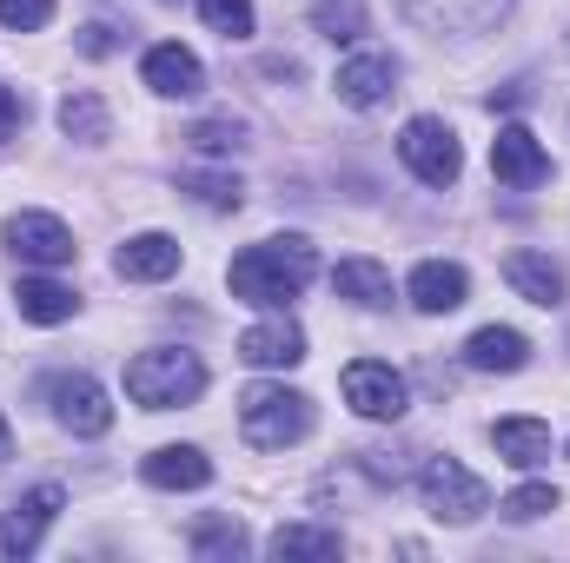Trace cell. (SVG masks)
<instances>
[{
  "instance_id": "6da1fadb",
  "label": "cell",
  "mask_w": 570,
  "mask_h": 563,
  "mask_svg": "<svg viewBox=\"0 0 570 563\" xmlns=\"http://www.w3.org/2000/svg\"><path fill=\"white\" fill-rule=\"evenodd\" d=\"M318 273V253H312V239L305 233H279V239H259V246H246L239 259H233V298H246V305H259V312H285L305 285Z\"/></svg>"
},
{
  "instance_id": "7a4b0ae2",
  "label": "cell",
  "mask_w": 570,
  "mask_h": 563,
  "mask_svg": "<svg viewBox=\"0 0 570 563\" xmlns=\"http://www.w3.org/2000/svg\"><path fill=\"white\" fill-rule=\"evenodd\" d=\"M206 392V365L199 352H179V345H153L127 365V398L146 412H173V405H193Z\"/></svg>"
},
{
  "instance_id": "3957f363",
  "label": "cell",
  "mask_w": 570,
  "mask_h": 563,
  "mask_svg": "<svg viewBox=\"0 0 570 563\" xmlns=\"http://www.w3.org/2000/svg\"><path fill=\"white\" fill-rule=\"evenodd\" d=\"M239 431L259 451H285V444H298L312 431V398L305 392H285V385H253L239 398Z\"/></svg>"
},
{
  "instance_id": "277c9868",
  "label": "cell",
  "mask_w": 570,
  "mask_h": 563,
  "mask_svg": "<svg viewBox=\"0 0 570 563\" xmlns=\"http://www.w3.org/2000/svg\"><path fill=\"white\" fill-rule=\"evenodd\" d=\"M419 491H425V511L438 524H478L491 511V491L458 457H431L425 471H419Z\"/></svg>"
},
{
  "instance_id": "5b68a950",
  "label": "cell",
  "mask_w": 570,
  "mask_h": 563,
  "mask_svg": "<svg viewBox=\"0 0 570 563\" xmlns=\"http://www.w3.org/2000/svg\"><path fill=\"white\" fill-rule=\"evenodd\" d=\"M399 159H405L425 186H458V172H464V146H458V134H451L444 120H431V113L405 120V134H399Z\"/></svg>"
},
{
  "instance_id": "8992f818",
  "label": "cell",
  "mask_w": 570,
  "mask_h": 563,
  "mask_svg": "<svg viewBox=\"0 0 570 563\" xmlns=\"http://www.w3.org/2000/svg\"><path fill=\"white\" fill-rule=\"evenodd\" d=\"M345 405H352L358 418H372V424H399L405 418V405H412L405 372H392L385 358H358V365H345Z\"/></svg>"
},
{
  "instance_id": "52a82bcc",
  "label": "cell",
  "mask_w": 570,
  "mask_h": 563,
  "mask_svg": "<svg viewBox=\"0 0 570 563\" xmlns=\"http://www.w3.org/2000/svg\"><path fill=\"white\" fill-rule=\"evenodd\" d=\"M47 405H53V418L67 424L73 437H107L114 431V405H107V392L87 372H53L47 378Z\"/></svg>"
},
{
  "instance_id": "ba28073f",
  "label": "cell",
  "mask_w": 570,
  "mask_h": 563,
  "mask_svg": "<svg viewBox=\"0 0 570 563\" xmlns=\"http://www.w3.org/2000/svg\"><path fill=\"white\" fill-rule=\"evenodd\" d=\"M60 504H67V491H60V484H40V491H27L13 511H0V563L33 557L40 537H47V524L60 517Z\"/></svg>"
},
{
  "instance_id": "9c48e42d",
  "label": "cell",
  "mask_w": 570,
  "mask_h": 563,
  "mask_svg": "<svg viewBox=\"0 0 570 563\" xmlns=\"http://www.w3.org/2000/svg\"><path fill=\"white\" fill-rule=\"evenodd\" d=\"M0 239H7V253L13 259H27V266H73V233H67V219H53V213H13L7 226H0Z\"/></svg>"
},
{
  "instance_id": "30bf717a",
  "label": "cell",
  "mask_w": 570,
  "mask_h": 563,
  "mask_svg": "<svg viewBox=\"0 0 570 563\" xmlns=\"http://www.w3.org/2000/svg\"><path fill=\"white\" fill-rule=\"evenodd\" d=\"M491 172H498V186H511V192H531V186H544L551 179V152L538 146L531 127H498V140H491Z\"/></svg>"
},
{
  "instance_id": "8fae6325",
  "label": "cell",
  "mask_w": 570,
  "mask_h": 563,
  "mask_svg": "<svg viewBox=\"0 0 570 563\" xmlns=\"http://www.w3.org/2000/svg\"><path fill=\"white\" fill-rule=\"evenodd\" d=\"M332 87H338V100H345V107L372 113V107L399 87V60H392V53H379V47H365V53H352V60L338 67V80H332Z\"/></svg>"
},
{
  "instance_id": "7c38bea8",
  "label": "cell",
  "mask_w": 570,
  "mask_h": 563,
  "mask_svg": "<svg viewBox=\"0 0 570 563\" xmlns=\"http://www.w3.org/2000/svg\"><path fill=\"white\" fill-rule=\"evenodd\" d=\"M140 80L159 93V100H193V93L206 87V67H199V53H193V47L166 40V47H153V53L140 60Z\"/></svg>"
},
{
  "instance_id": "4fadbf2b",
  "label": "cell",
  "mask_w": 570,
  "mask_h": 563,
  "mask_svg": "<svg viewBox=\"0 0 570 563\" xmlns=\"http://www.w3.org/2000/svg\"><path fill=\"white\" fill-rule=\"evenodd\" d=\"M239 358L246 365H259V372H292L298 358H305V332L292 325V318H259L253 332H239Z\"/></svg>"
},
{
  "instance_id": "5bb4252c",
  "label": "cell",
  "mask_w": 570,
  "mask_h": 563,
  "mask_svg": "<svg viewBox=\"0 0 570 563\" xmlns=\"http://www.w3.org/2000/svg\"><path fill=\"white\" fill-rule=\"evenodd\" d=\"M511 0H405V13L431 33H484L504 20Z\"/></svg>"
},
{
  "instance_id": "9a60e30c",
  "label": "cell",
  "mask_w": 570,
  "mask_h": 563,
  "mask_svg": "<svg viewBox=\"0 0 570 563\" xmlns=\"http://www.w3.org/2000/svg\"><path fill=\"white\" fill-rule=\"evenodd\" d=\"M140 477L153 491H199V484H213V457L199 444H159L140 464Z\"/></svg>"
},
{
  "instance_id": "2e32d148",
  "label": "cell",
  "mask_w": 570,
  "mask_h": 563,
  "mask_svg": "<svg viewBox=\"0 0 570 563\" xmlns=\"http://www.w3.org/2000/svg\"><path fill=\"white\" fill-rule=\"evenodd\" d=\"M114 273L134 285H159L179 273V239H166V233H140V239H127L120 246V259H114Z\"/></svg>"
},
{
  "instance_id": "e0dca14e",
  "label": "cell",
  "mask_w": 570,
  "mask_h": 563,
  "mask_svg": "<svg viewBox=\"0 0 570 563\" xmlns=\"http://www.w3.org/2000/svg\"><path fill=\"white\" fill-rule=\"evenodd\" d=\"M464 365L471 372H524L531 365V338L511 332V325H484L464 338Z\"/></svg>"
},
{
  "instance_id": "ac0fdd59",
  "label": "cell",
  "mask_w": 570,
  "mask_h": 563,
  "mask_svg": "<svg viewBox=\"0 0 570 563\" xmlns=\"http://www.w3.org/2000/svg\"><path fill=\"white\" fill-rule=\"evenodd\" d=\"M412 305L419 312H431V318H444V312H458L464 305V292H471V279H464V266H451V259H425L419 273H412Z\"/></svg>"
},
{
  "instance_id": "d6986e66",
  "label": "cell",
  "mask_w": 570,
  "mask_h": 563,
  "mask_svg": "<svg viewBox=\"0 0 570 563\" xmlns=\"http://www.w3.org/2000/svg\"><path fill=\"white\" fill-rule=\"evenodd\" d=\"M504 285L518 292V298H531V305H564V273L544 259V253H511L504 259Z\"/></svg>"
},
{
  "instance_id": "ffe728a7",
  "label": "cell",
  "mask_w": 570,
  "mask_h": 563,
  "mask_svg": "<svg viewBox=\"0 0 570 563\" xmlns=\"http://www.w3.org/2000/svg\"><path fill=\"white\" fill-rule=\"evenodd\" d=\"M491 444H498V457H504V464L538 471V464L551 457V424H538V418H498V424H491Z\"/></svg>"
},
{
  "instance_id": "44dd1931",
  "label": "cell",
  "mask_w": 570,
  "mask_h": 563,
  "mask_svg": "<svg viewBox=\"0 0 570 563\" xmlns=\"http://www.w3.org/2000/svg\"><path fill=\"white\" fill-rule=\"evenodd\" d=\"M332 292H338V298H352L358 312H385V305H392V273H385L379 259H338Z\"/></svg>"
},
{
  "instance_id": "7402d4cb",
  "label": "cell",
  "mask_w": 570,
  "mask_h": 563,
  "mask_svg": "<svg viewBox=\"0 0 570 563\" xmlns=\"http://www.w3.org/2000/svg\"><path fill=\"white\" fill-rule=\"evenodd\" d=\"M73 285H60V279H20L13 285V312L27 318V325H67L73 318Z\"/></svg>"
},
{
  "instance_id": "603a6c76",
  "label": "cell",
  "mask_w": 570,
  "mask_h": 563,
  "mask_svg": "<svg viewBox=\"0 0 570 563\" xmlns=\"http://www.w3.org/2000/svg\"><path fill=\"white\" fill-rule=\"evenodd\" d=\"M279 563H325L345 551V537L338 531H325V524H279L273 531V544H266Z\"/></svg>"
},
{
  "instance_id": "cb8c5ba5",
  "label": "cell",
  "mask_w": 570,
  "mask_h": 563,
  "mask_svg": "<svg viewBox=\"0 0 570 563\" xmlns=\"http://www.w3.org/2000/svg\"><path fill=\"white\" fill-rule=\"evenodd\" d=\"M60 134L80 140V146H100L107 134H114L107 100H100V93H67V100H60Z\"/></svg>"
},
{
  "instance_id": "d4e9b609",
  "label": "cell",
  "mask_w": 570,
  "mask_h": 563,
  "mask_svg": "<svg viewBox=\"0 0 570 563\" xmlns=\"http://www.w3.org/2000/svg\"><path fill=\"white\" fill-rule=\"evenodd\" d=\"M246 524L239 517H206V524H193V557H246Z\"/></svg>"
},
{
  "instance_id": "484cf974",
  "label": "cell",
  "mask_w": 570,
  "mask_h": 563,
  "mask_svg": "<svg viewBox=\"0 0 570 563\" xmlns=\"http://www.w3.org/2000/svg\"><path fill=\"white\" fill-rule=\"evenodd\" d=\"M186 192H193L206 213H239V199H246L239 172H186Z\"/></svg>"
},
{
  "instance_id": "4316f807",
  "label": "cell",
  "mask_w": 570,
  "mask_h": 563,
  "mask_svg": "<svg viewBox=\"0 0 570 563\" xmlns=\"http://www.w3.org/2000/svg\"><path fill=\"white\" fill-rule=\"evenodd\" d=\"M498 511H504L511 524H538V517H551V511H558V491H551V484H518Z\"/></svg>"
},
{
  "instance_id": "83f0119b",
  "label": "cell",
  "mask_w": 570,
  "mask_h": 563,
  "mask_svg": "<svg viewBox=\"0 0 570 563\" xmlns=\"http://www.w3.org/2000/svg\"><path fill=\"white\" fill-rule=\"evenodd\" d=\"M312 20H318L325 40H358V33H365V7H358V0H318Z\"/></svg>"
},
{
  "instance_id": "f1b7e54d",
  "label": "cell",
  "mask_w": 570,
  "mask_h": 563,
  "mask_svg": "<svg viewBox=\"0 0 570 563\" xmlns=\"http://www.w3.org/2000/svg\"><path fill=\"white\" fill-rule=\"evenodd\" d=\"M199 20L226 40H246L253 33V0H199Z\"/></svg>"
},
{
  "instance_id": "f546056e",
  "label": "cell",
  "mask_w": 570,
  "mask_h": 563,
  "mask_svg": "<svg viewBox=\"0 0 570 563\" xmlns=\"http://www.w3.org/2000/svg\"><path fill=\"white\" fill-rule=\"evenodd\" d=\"M53 20V0H0V33H40Z\"/></svg>"
},
{
  "instance_id": "4dcf8cb0",
  "label": "cell",
  "mask_w": 570,
  "mask_h": 563,
  "mask_svg": "<svg viewBox=\"0 0 570 563\" xmlns=\"http://www.w3.org/2000/svg\"><path fill=\"white\" fill-rule=\"evenodd\" d=\"M186 140L199 146V152H213V159H219V152H239V146H246V127H239V120H199Z\"/></svg>"
},
{
  "instance_id": "1f68e13d",
  "label": "cell",
  "mask_w": 570,
  "mask_h": 563,
  "mask_svg": "<svg viewBox=\"0 0 570 563\" xmlns=\"http://www.w3.org/2000/svg\"><path fill=\"white\" fill-rule=\"evenodd\" d=\"M20 127H27V100H20V93H13V87H0V146L13 140V134H20Z\"/></svg>"
},
{
  "instance_id": "d6a6232c",
  "label": "cell",
  "mask_w": 570,
  "mask_h": 563,
  "mask_svg": "<svg viewBox=\"0 0 570 563\" xmlns=\"http://www.w3.org/2000/svg\"><path fill=\"white\" fill-rule=\"evenodd\" d=\"M80 53H87V60H107V53H114V27H107V20H87V27H80Z\"/></svg>"
},
{
  "instance_id": "836d02e7",
  "label": "cell",
  "mask_w": 570,
  "mask_h": 563,
  "mask_svg": "<svg viewBox=\"0 0 570 563\" xmlns=\"http://www.w3.org/2000/svg\"><path fill=\"white\" fill-rule=\"evenodd\" d=\"M13 457V431H7V418H0V464Z\"/></svg>"
}]
</instances>
